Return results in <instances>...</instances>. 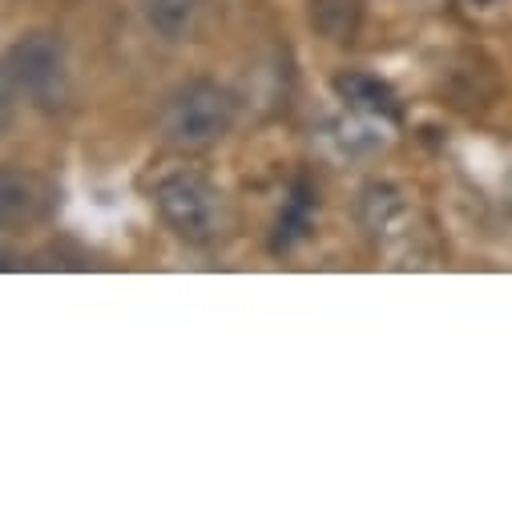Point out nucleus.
<instances>
[{
	"mask_svg": "<svg viewBox=\"0 0 512 512\" xmlns=\"http://www.w3.org/2000/svg\"><path fill=\"white\" fill-rule=\"evenodd\" d=\"M238 121V97L214 77H194L178 85L162 113H158V130L162 142L178 154H206L214 150Z\"/></svg>",
	"mask_w": 512,
	"mask_h": 512,
	"instance_id": "nucleus-1",
	"label": "nucleus"
},
{
	"mask_svg": "<svg viewBox=\"0 0 512 512\" xmlns=\"http://www.w3.org/2000/svg\"><path fill=\"white\" fill-rule=\"evenodd\" d=\"M154 206H158L162 222L174 230V238H182L186 246H214V242H222V234L230 226L226 194L202 170H174V174L158 178Z\"/></svg>",
	"mask_w": 512,
	"mask_h": 512,
	"instance_id": "nucleus-2",
	"label": "nucleus"
},
{
	"mask_svg": "<svg viewBox=\"0 0 512 512\" xmlns=\"http://www.w3.org/2000/svg\"><path fill=\"white\" fill-rule=\"evenodd\" d=\"M9 97L29 101L41 113H57L69 101V53L61 33L37 29L9 45L5 53Z\"/></svg>",
	"mask_w": 512,
	"mask_h": 512,
	"instance_id": "nucleus-3",
	"label": "nucleus"
},
{
	"mask_svg": "<svg viewBox=\"0 0 512 512\" xmlns=\"http://www.w3.org/2000/svg\"><path fill=\"white\" fill-rule=\"evenodd\" d=\"M331 89H335V97L343 101L347 113H359L367 121H400V113H404L400 93L388 81H383V77L367 73V69H343V73H335L331 77Z\"/></svg>",
	"mask_w": 512,
	"mask_h": 512,
	"instance_id": "nucleus-4",
	"label": "nucleus"
},
{
	"mask_svg": "<svg viewBox=\"0 0 512 512\" xmlns=\"http://www.w3.org/2000/svg\"><path fill=\"white\" fill-rule=\"evenodd\" d=\"M53 206H57V190L49 178L17 166L5 170V178H0V210H5L9 226H37L53 214Z\"/></svg>",
	"mask_w": 512,
	"mask_h": 512,
	"instance_id": "nucleus-5",
	"label": "nucleus"
},
{
	"mask_svg": "<svg viewBox=\"0 0 512 512\" xmlns=\"http://www.w3.org/2000/svg\"><path fill=\"white\" fill-rule=\"evenodd\" d=\"M315 206H319V194L307 178H295L291 186V198L283 202L279 218H275V234H271V250L283 254L291 246H299L307 234H311V222H315Z\"/></svg>",
	"mask_w": 512,
	"mask_h": 512,
	"instance_id": "nucleus-6",
	"label": "nucleus"
},
{
	"mask_svg": "<svg viewBox=\"0 0 512 512\" xmlns=\"http://www.w3.org/2000/svg\"><path fill=\"white\" fill-rule=\"evenodd\" d=\"M138 9L154 37H162L166 45H182L198 29L202 0H138Z\"/></svg>",
	"mask_w": 512,
	"mask_h": 512,
	"instance_id": "nucleus-7",
	"label": "nucleus"
},
{
	"mask_svg": "<svg viewBox=\"0 0 512 512\" xmlns=\"http://www.w3.org/2000/svg\"><path fill=\"white\" fill-rule=\"evenodd\" d=\"M408 218V206H404V194L388 182H371L363 186L359 194V222L371 238H388L396 234V226Z\"/></svg>",
	"mask_w": 512,
	"mask_h": 512,
	"instance_id": "nucleus-8",
	"label": "nucleus"
},
{
	"mask_svg": "<svg viewBox=\"0 0 512 512\" xmlns=\"http://www.w3.org/2000/svg\"><path fill=\"white\" fill-rule=\"evenodd\" d=\"M311 25L331 45H351L363 25V0H311Z\"/></svg>",
	"mask_w": 512,
	"mask_h": 512,
	"instance_id": "nucleus-9",
	"label": "nucleus"
},
{
	"mask_svg": "<svg viewBox=\"0 0 512 512\" xmlns=\"http://www.w3.org/2000/svg\"><path fill=\"white\" fill-rule=\"evenodd\" d=\"M464 5H476V9H484V5H492V0H464Z\"/></svg>",
	"mask_w": 512,
	"mask_h": 512,
	"instance_id": "nucleus-10",
	"label": "nucleus"
}]
</instances>
